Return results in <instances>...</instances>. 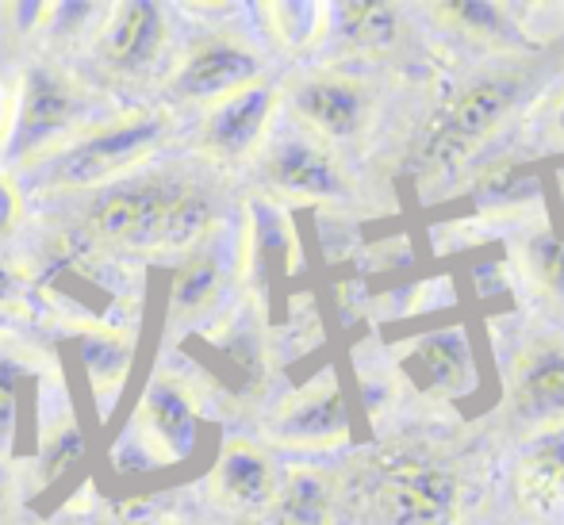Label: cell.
Masks as SVG:
<instances>
[{
	"label": "cell",
	"mask_w": 564,
	"mask_h": 525,
	"mask_svg": "<svg viewBox=\"0 0 564 525\" xmlns=\"http://www.w3.org/2000/svg\"><path fill=\"white\" fill-rule=\"evenodd\" d=\"M261 177L284 200H304V204H330L349 193V181L341 173L323 142L307 139V134H276L265 146V162H261Z\"/></svg>",
	"instance_id": "cell-10"
},
{
	"label": "cell",
	"mask_w": 564,
	"mask_h": 525,
	"mask_svg": "<svg viewBox=\"0 0 564 525\" xmlns=\"http://www.w3.org/2000/svg\"><path fill=\"white\" fill-rule=\"evenodd\" d=\"M51 525H97V522L85 518V514H62V518H54Z\"/></svg>",
	"instance_id": "cell-32"
},
{
	"label": "cell",
	"mask_w": 564,
	"mask_h": 525,
	"mask_svg": "<svg viewBox=\"0 0 564 525\" xmlns=\"http://www.w3.org/2000/svg\"><path fill=\"white\" fill-rule=\"evenodd\" d=\"M134 434L154 464H181L196 452L200 441V415L196 400L177 376L158 372L142 387L139 411H134Z\"/></svg>",
	"instance_id": "cell-9"
},
{
	"label": "cell",
	"mask_w": 564,
	"mask_h": 525,
	"mask_svg": "<svg viewBox=\"0 0 564 525\" xmlns=\"http://www.w3.org/2000/svg\"><path fill=\"white\" fill-rule=\"evenodd\" d=\"M289 108L315 142H354L369 123V97L357 81L335 74L304 77L289 89Z\"/></svg>",
	"instance_id": "cell-13"
},
{
	"label": "cell",
	"mask_w": 564,
	"mask_h": 525,
	"mask_svg": "<svg viewBox=\"0 0 564 525\" xmlns=\"http://www.w3.org/2000/svg\"><path fill=\"white\" fill-rule=\"evenodd\" d=\"M400 369L419 392L438 400H465L476 387V357L465 326H434L419 333L403 349Z\"/></svg>",
	"instance_id": "cell-12"
},
{
	"label": "cell",
	"mask_w": 564,
	"mask_h": 525,
	"mask_svg": "<svg viewBox=\"0 0 564 525\" xmlns=\"http://www.w3.org/2000/svg\"><path fill=\"white\" fill-rule=\"evenodd\" d=\"M170 43V15L150 0H123L108 4L100 31L93 39V58L100 74L112 81H139L158 66Z\"/></svg>",
	"instance_id": "cell-6"
},
{
	"label": "cell",
	"mask_w": 564,
	"mask_h": 525,
	"mask_svg": "<svg viewBox=\"0 0 564 525\" xmlns=\"http://www.w3.org/2000/svg\"><path fill=\"white\" fill-rule=\"evenodd\" d=\"M85 457V434L77 426V415L69 411V403H62L39 437V483L54 488L58 480H66Z\"/></svg>",
	"instance_id": "cell-22"
},
{
	"label": "cell",
	"mask_w": 564,
	"mask_h": 525,
	"mask_svg": "<svg viewBox=\"0 0 564 525\" xmlns=\"http://www.w3.org/2000/svg\"><path fill=\"white\" fill-rule=\"evenodd\" d=\"M212 495L238 514H258L269 511L276 495V472L273 460L250 441H230L219 452L216 468H212Z\"/></svg>",
	"instance_id": "cell-15"
},
{
	"label": "cell",
	"mask_w": 564,
	"mask_h": 525,
	"mask_svg": "<svg viewBox=\"0 0 564 525\" xmlns=\"http://www.w3.org/2000/svg\"><path fill=\"white\" fill-rule=\"evenodd\" d=\"M188 177L173 169L131 173L97 188L85 208V234L108 250H170L173 211Z\"/></svg>",
	"instance_id": "cell-2"
},
{
	"label": "cell",
	"mask_w": 564,
	"mask_h": 525,
	"mask_svg": "<svg viewBox=\"0 0 564 525\" xmlns=\"http://www.w3.org/2000/svg\"><path fill=\"white\" fill-rule=\"evenodd\" d=\"M20 219H23V193L12 173L0 169V242H8L15 234Z\"/></svg>",
	"instance_id": "cell-28"
},
{
	"label": "cell",
	"mask_w": 564,
	"mask_h": 525,
	"mask_svg": "<svg viewBox=\"0 0 564 525\" xmlns=\"http://www.w3.org/2000/svg\"><path fill=\"white\" fill-rule=\"evenodd\" d=\"M269 514H273V525H330L335 488H330V480L323 472L292 468L284 480H276Z\"/></svg>",
	"instance_id": "cell-19"
},
{
	"label": "cell",
	"mask_w": 564,
	"mask_h": 525,
	"mask_svg": "<svg viewBox=\"0 0 564 525\" xmlns=\"http://www.w3.org/2000/svg\"><path fill=\"white\" fill-rule=\"evenodd\" d=\"M519 499L534 514H553L564 506V426L542 434L522 452Z\"/></svg>",
	"instance_id": "cell-17"
},
{
	"label": "cell",
	"mask_w": 564,
	"mask_h": 525,
	"mask_svg": "<svg viewBox=\"0 0 564 525\" xmlns=\"http://www.w3.org/2000/svg\"><path fill=\"white\" fill-rule=\"evenodd\" d=\"M85 89L54 62H39L20 77L12 97V127L4 139L8 173L31 169L82 131Z\"/></svg>",
	"instance_id": "cell-3"
},
{
	"label": "cell",
	"mask_w": 564,
	"mask_h": 525,
	"mask_svg": "<svg viewBox=\"0 0 564 525\" xmlns=\"http://www.w3.org/2000/svg\"><path fill=\"white\" fill-rule=\"evenodd\" d=\"M12 326H15V318L0 311V346H4V338H8V333H12Z\"/></svg>",
	"instance_id": "cell-33"
},
{
	"label": "cell",
	"mask_w": 564,
	"mask_h": 525,
	"mask_svg": "<svg viewBox=\"0 0 564 525\" xmlns=\"http://www.w3.org/2000/svg\"><path fill=\"white\" fill-rule=\"evenodd\" d=\"M173 131L170 108H134L108 123L82 127L66 146L31 165L35 193H97L131 177Z\"/></svg>",
	"instance_id": "cell-1"
},
{
	"label": "cell",
	"mask_w": 564,
	"mask_h": 525,
	"mask_svg": "<svg viewBox=\"0 0 564 525\" xmlns=\"http://www.w3.org/2000/svg\"><path fill=\"white\" fill-rule=\"evenodd\" d=\"M527 269L550 296L564 299V227H538L522 245Z\"/></svg>",
	"instance_id": "cell-25"
},
{
	"label": "cell",
	"mask_w": 564,
	"mask_h": 525,
	"mask_svg": "<svg viewBox=\"0 0 564 525\" xmlns=\"http://www.w3.org/2000/svg\"><path fill=\"white\" fill-rule=\"evenodd\" d=\"M8 503H12V475H8V468L0 464V522L8 518Z\"/></svg>",
	"instance_id": "cell-31"
},
{
	"label": "cell",
	"mask_w": 564,
	"mask_h": 525,
	"mask_svg": "<svg viewBox=\"0 0 564 525\" xmlns=\"http://www.w3.org/2000/svg\"><path fill=\"white\" fill-rule=\"evenodd\" d=\"M281 92L269 81H253L212 105L196 131V150L216 165H242L265 146Z\"/></svg>",
	"instance_id": "cell-7"
},
{
	"label": "cell",
	"mask_w": 564,
	"mask_h": 525,
	"mask_svg": "<svg viewBox=\"0 0 564 525\" xmlns=\"http://www.w3.org/2000/svg\"><path fill=\"white\" fill-rule=\"evenodd\" d=\"M542 196V169L522 162H503L480 173L473 185V200L480 208H522Z\"/></svg>",
	"instance_id": "cell-23"
},
{
	"label": "cell",
	"mask_w": 564,
	"mask_h": 525,
	"mask_svg": "<svg viewBox=\"0 0 564 525\" xmlns=\"http://www.w3.org/2000/svg\"><path fill=\"white\" fill-rule=\"evenodd\" d=\"M511 407L527 422H564V349L538 341L511 372Z\"/></svg>",
	"instance_id": "cell-14"
},
{
	"label": "cell",
	"mask_w": 564,
	"mask_h": 525,
	"mask_svg": "<svg viewBox=\"0 0 564 525\" xmlns=\"http://www.w3.org/2000/svg\"><path fill=\"white\" fill-rule=\"evenodd\" d=\"M434 15H442L453 23V31L468 39H480V43H511L514 39V20L503 4H491V0H453V4H438Z\"/></svg>",
	"instance_id": "cell-24"
},
{
	"label": "cell",
	"mask_w": 564,
	"mask_h": 525,
	"mask_svg": "<svg viewBox=\"0 0 564 525\" xmlns=\"http://www.w3.org/2000/svg\"><path fill=\"white\" fill-rule=\"evenodd\" d=\"M31 376V357L20 349L0 346V457L12 449L15 426H20V387Z\"/></svg>",
	"instance_id": "cell-26"
},
{
	"label": "cell",
	"mask_w": 564,
	"mask_h": 525,
	"mask_svg": "<svg viewBox=\"0 0 564 525\" xmlns=\"http://www.w3.org/2000/svg\"><path fill=\"white\" fill-rule=\"evenodd\" d=\"M557 134L564 139V105H561V111H557Z\"/></svg>",
	"instance_id": "cell-34"
},
{
	"label": "cell",
	"mask_w": 564,
	"mask_h": 525,
	"mask_svg": "<svg viewBox=\"0 0 564 525\" xmlns=\"http://www.w3.org/2000/svg\"><path fill=\"white\" fill-rule=\"evenodd\" d=\"M23 296H28V281L20 276V269L0 258V311L15 318L23 311Z\"/></svg>",
	"instance_id": "cell-29"
},
{
	"label": "cell",
	"mask_w": 564,
	"mask_h": 525,
	"mask_svg": "<svg viewBox=\"0 0 564 525\" xmlns=\"http://www.w3.org/2000/svg\"><path fill=\"white\" fill-rule=\"evenodd\" d=\"M327 28L338 35V46L349 54H380L400 35V8L380 0H354V4H330Z\"/></svg>",
	"instance_id": "cell-18"
},
{
	"label": "cell",
	"mask_w": 564,
	"mask_h": 525,
	"mask_svg": "<svg viewBox=\"0 0 564 525\" xmlns=\"http://www.w3.org/2000/svg\"><path fill=\"white\" fill-rule=\"evenodd\" d=\"M346 437L349 407L335 372H323L307 387H300L269 422V441L281 449H335Z\"/></svg>",
	"instance_id": "cell-11"
},
{
	"label": "cell",
	"mask_w": 564,
	"mask_h": 525,
	"mask_svg": "<svg viewBox=\"0 0 564 525\" xmlns=\"http://www.w3.org/2000/svg\"><path fill=\"white\" fill-rule=\"evenodd\" d=\"M519 92L522 85L514 77H484V81L465 85L434 116L431 131H426L423 146H419L415 165L423 173H449L460 162H468L473 150H480L499 131V123L514 108Z\"/></svg>",
	"instance_id": "cell-4"
},
{
	"label": "cell",
	"mask_w": 564,
	"mask_h": 525,
	"mask_svg": "<svg viewBox=\"0 0 564 525\" xmlns=\"http://www.w3.org/2000/svg\"><path fill=\"white\" fill-rule=\"evenodd\" d=\"M261 58L246 39L216 31V35L196 39L185 51V58L165 77V97L173 105H196L212 108L230 92L261 81Z\"/></svg>",
	"instance_id": "cell-5"
},
{
	"label": "cell",
	"mask_w": 564,
	"mask_h": 525,
	"mask_svg": "<svg viewBox=\"0 0 564 525\" xmlns=\"http://www.w3.org/2000/svg\"><path fill=\"white\" fill-rule=\"evenodd\" d=\"M327 12L330 4H312V0H273L258 8L269 39L289 54L312 51L327 35Z\"/></svg>",
	"instance_id": "cell-21"
},
{
	"label": "cell",
	"mask_w": 564,
	"mask_h": 525,
	"mask_svg": "<svg viewBox=\"0 0 564 525\" xmlns=\"http://www.w3.org/2000/svg\"><path fill=\"white\" fill-rule=\"evenodd\" d=\"M208 242L188 250V258L181 261L177 273H173V284H170V315L173 318H193V315L208 311V307L219 299V292H224V276H227L224 258H219Z\"/></svg>",
	"instance_id": "cell-20"
},
{
	"label": "cell",
	"mask_w": 564,
	"mask_h": 525,
	"mask_svg": "<svg viewBox=\"0 0 564 525\" xmlns=\"http://www.w3.org/2000/svg\"><path fill=\"white\" fill-rule=\"evenodd\" d=\"M8 127H12V89L0 81V146L8 139Z\"/></svg>",
	"instance_id": "cell-30"
},
{
	"label": "cell",
	"mask_w": 564,
	"mask_h": 525,
	"mask_svg": "<svg viewBox=\"0 0 564 525\" xmlns=\"http://www.w3.org/2000/svg\"><path fill=\"white\" fill-rule=\"evenodd\" d=\"M460 503V483L442 464H395L380 475L372 511L380 525H453Z\"/></svg>",
	"instance_id": "cell-8"
},
{
	"label": "cell",
	"mask_w": 564,
	"mask_h": 525,
	"mask_svg": "<svg viewBox=\"0 0 564 525\" xmlns=\"http://www.w3.org/2000/svg\"><path fill=\"white\" fill-rule=\"evenodd\" d=\"M77 357H82L93 395L100 400V411L108 415V407H112L116 395L123 392L127 376H131L134 333L108 330V326H85V330H77Z\"/></svg>",
	"instance_id": "cell-16"
},
{
	"label": "cell",
	"mask_w": 564,
	"mask_h": 525,
	"mask_svg": "<svg viewBox=\"0 0 564 525\" xmlns=\"http://www.w3.org/2000/svg\"><path fill=\"white\" fill-rule=\"evenodd\" d=\"M105 12H108L105 4H74V0H66V4H46L43 31L54 39V46L62 51V46H74L77 39H85V35L97 39Z\"/></svg>",
	"instance_id": "cell-27"
}]
</instances>
